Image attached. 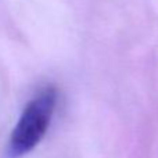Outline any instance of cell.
Returning a JSON list of instances; mask_svg holds the SVG:
<instances>
[{
    "mask_svg": "<svg viewBox=\"0 0 158 158\" xmlns=\"http://www.w3.org/2000/svg\"><path fill=\"white\" fill-rule=\"evenodd\" d=\"M56 104L57 90L54 87L44 89L28 103L11 133L8 146V154L11 157L24 156L39 144L49 129Z\"/></svg>",
    "mask_w": 158,
    "mask_h": 158,
    "instance_id": "cell-1",
    "label": "cell"
}]
</instances>
